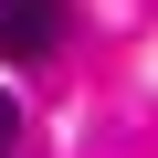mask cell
Listing matches in <instances>:
<instances>
[{"label": "cell", "instance_id": "obj_1", "mask_svg": "<svg viewBox=\"0 0 158 158\" xmlns=\"http://www.w3.org/2000/svg\"><path fill=\"white\" fill-rule=\"evenodd\" d=\"M63 42V0H0V63H42Z\"/></svg>", "mask_w": 158, "mask_h": 158}, {"label": "cell", "instance_id": "obj_2", "mask_svg": "<svg viewBox=\"0 0 158 158\" xmlns=\"http://www.w3.org/2000/svg\"><path fill=\"white\" fill-rule=\"evenodd\" d=\"M11 137H21V106H11V85H0V158H11Z\"/></svg>", "mask_w": 158, "mask_h": 158}]
</instances>
